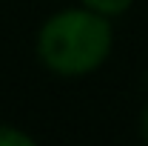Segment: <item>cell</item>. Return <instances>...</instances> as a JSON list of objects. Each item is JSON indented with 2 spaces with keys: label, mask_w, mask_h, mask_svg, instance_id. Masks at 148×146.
<instances>
[{
  "label": "cell",
  "mask_w": 148,
  "mask_h": 146,
  "mask_svg": "<svg viewBox=\"0 0 148 146\" xmlns=\"http://www.w3.org/2000/svg\"><path fill=\"white\" fill-rule=\"evenodd\" d=\"M140 135H143V140L148 143V106L143 109V115H140Z\"/></svg>",
  "instance_id": "cell-4"
},
{
  "label": "cell",
  "mask_w": 148,
  "mask_h": 146,
  "mask_svg": "<svg viewBox=\"0 0 148 146\" xmlns=\"http://www.w3.org/2000/svg\"><path fill=\"white\" fill-rule=\"evenodd\" d=\"M0 146H34V138L12 123H0Z\"/></svg>",
  "instance_id": "cell-3"
},
{
  "label": "cell",
  "mask_w": 148,
  "mask_h": 146,
  "mask_svg": "<svg viewBox=\"0 0 148 146\" xmlns=\"http://www.w3.org/2000/svg\"><path fill=\"white\" fill-rule=\"evenodd\" d=\"M83 6H88L94 12H100V15H106V17H120V15H125L131 6H134V0H80Z\"/></svg>",
  "instance_id": "cell-2"
},
{
  "label": "cell",
  "mask_w": 148,
  "mask_h": 146,
  "mask_svg": "<svg viewBox=\"0 0 148 146\" xmlns=\"http://www.w3.org/2000/svg\"><path fill=\"white\" fill-rule=\"evenodd\" d=\"M111 17L88 6L60 9L37 32V60L57 77H86L111 55Z\"/></svg>",
  "instance_id": "cell-1"
}]
</instances>
